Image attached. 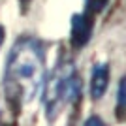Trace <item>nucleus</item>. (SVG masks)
<instances>
[{
  "mask_svg": "<svg viewBox=\"0 0 126 126\" xmlns=\"http://www.w3.org/2000/svg\"><path fill=\"white\" fill-rule=\"evenodd\" d=\"M45 75L43 51L40 43L30 38H21L13 45L6 66L4 90L13 107H21L30 102L40 90Z\"/></svg>",
  "mask_w": 126,
  "mask_h": 126,
  "instance_id": "f257e3e1",
  "label": "nucleus"
},
{
  "mask_svg": "<svg viewBox=\"0 0 126 126\" xmlns=\"http://www.w3.org/2000/svg\"><path fill=\"white\" fill-rule=\"evenodd\" d=\"M81 102V79L72 60H60L45 81L43 107L53 126H70Z\"/></svg>",
  "mask_w": 126,
  "mask_h": 126,
  "instance_id": "f03ea898",
  "label": "nucleus"
},
{
  "mask_svg": "<svg viewBox=\"0 0 126 126\" xmlns=\"http://www.w3.org/2000/svg\"><path fill=\"white\" fill-rule=\"evenodd\" d=\"M92 19L94 17L87 15V13H75L72 17V45L75 49H81L89 43L90 36H92Z\"/></svg>",
  "mask_w": 126,
  "mask_h": 126,
  "instance_id": "7ed1b4c3",
  "label": "nucleus"
},
{
  "mask_svg": "<svg viewBox=\"0 0 126 126\" xmlns=\"http://www.w3.org/2000/svg\"><path fill=\"white\" fill-rule=\"evenodd\" d=\"M109 85V66L107 64H96L90 75V96L92 100H100L105 94Z\"/></svg>",
  "mask_w": 126,
  "mask_h": 126,
  "instance_id": "20e7f679",
  "label": "nucleus"
},
{
  "mask_svg": "<svg viewBox=\"0 0 126 126\" xmlns=\"http://www.w3.org/2000/svg\"><path fill=\"white\" fill-rule=\"evenodd\" d=\"M117 121H126V75L119 81V90H117V107H115Z\"/></svg>",
  "mask_w": 126,
  "mask_h": 126,
  "instance_id": "39448f33",
  "label": "nucleus"
},
{
  "mask_svg": "<svg viewBox=\"0 0 126 126\" xmlns=\"http://www.w3.org/2000/svg\"><path fill=\"white\" fill-rule=\"evenodd\" d=\"M107 2L109 0H85V13L90 17L98 15V13H102V10H104L105 6H107Z\"/></svg>",
  "mask_w": 126,
  "mask_h": 126,
  "instance_id": "423d86ee",
  "label": "nucleus"
},
{
  "mask_svg": "<svg viewBox=\"0 0 126 126\" xmlns=\"http://www.w3.org/2000/svg\"><path fill=\"white\" fill-rule=\"evenodd\" d=\"M83 126H105V124H104V121H102L100 117L92 115V117H89V119L85 121V124H83Z\"/></svg>",
  "mask_w": 126,
  "mask_h": 126,
  "instance_id": "0eeeda50",
  "label": "nucleus"
},
{
  "mask_svg": "<svg viewBox=\"0 0 126 126\" xmlns=\"http://www.w3.org/2000/svg\"><path fill=\"white\" fill-rule=\"evenodd\" d=\"M30 4V0H21V6H23V10H26V6Z\"/></svg>",
  "mask_w": 126,
  "mask_h": 126,
  "instance_id": "6e6552de",
  "label": "nucleus"
},
{
  "mask_svg": "<svg viewBox=\"0 0 126 126\" xmlns=\"http://www.w3.org/2000/svg\"><path fill=\"white\" fill-rule=\"evenodd\" d=\"M2 42H4V28L0 26V45H2Z\"/></svg>",
  "mask_w": 126,
  "mask_h": 126,
  "instance_id": "1a4fd4ad",
  "label": "nucleus"
},
{
  "mask_svg": "<svg viewBox=\"0 0 126 126\" xmlns=\"http://www.w3.org/2000/svg\"><path fill=\"white\" fill-rule=\"evenodd\" d=\"M2 126H13V124H2Z\"/></svg>",
  "mask_w": 126,
  "mask_h": 126,
  "instance_id": "9d476101",
  "label": "nucleus"
}]
</instances>
